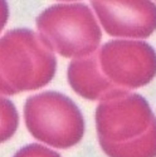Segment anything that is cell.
Returning a JSON list of instances; mask_svg holds the SVG:
<instances>
[{
  "mask_svg": "<svg viewBox=\"0 0 156 157\" xmlns=\"http://www.w3.org/2000/svg\"><path fill=\"white\" fill-rule=\"evenodd\" d=\"M68 82L89 101H110L149 84L155 77V50L145 42L111 40L88 57L73 59Z\"/></svg>",
  "mask_w": 156,
  "mask_h": 157,
  "instance_id": "6da1fadb",
  "label": "cell"
},
{
  "mask_svg": "<svg viewBox=\"0 0 156 157\" xmlns=\"http://www.w3.org/2000/svg\"><path fill=\"white\" fill-rule=\"evenodd\" d=\"M95 118L99 146L108 157H155V117L142 96L103 101Z\"/></svg>",
  "mask_w": 156,
  "mask_h": 157,
  "instance_id": "7a4b0ae2",
  "label": "cell"
},
{
  "mask_svg": "<svg viewBox=\"0 0 156 157\" xmlns=\"http://www.w3.org/2000/svg\"><path fill=\"white\" fill-rule=\"evenodd\" d=\"M57 58L38 33L13 29L0 38V94L14 96L47 86Z\"/></svg>",
  "mask_w": 156,
  "mask_h": 157,
  "instance_id": "3957f363",
  "label": "cell"
},
{
  "mask_svg": "<svg viewBox=\"0 0 156 157\" xmlns=\"http://www.w3.org/2000/svg\"><path fill=\"white\" fill-rule=\"evenodd\" d=\"M38 34L47 47L64 58H83L98 49L102 30L87 5L60 3L43 10L35 19Z\"/></svg>",
  "mask_w": 156,
  "mask_h": 157,
  "instance_id": "277c9868",
  "label": "cell"
},
{
  "mask_svg": "<svg viewBox=\"0 0 156 157\" xmlns=\"http://www.w3.org/2000/svg\"><path fill=\"white\" fill-rule=\"evenodd\" d=\"M24 121L30 135L56 148L76 146L84 135V118L77 104L60 92L30 96L24 104Z\"/></svg>",
  "mask_w": 156,
  "mask_h": 157,
  "instance_id": "5b68a950",
  "label": "cell"
},
{
  "mask_svg": "<svg viewBox=\"0 0 156 157\" xmlns=\"http://www.w3.org/2000/svg\"><path fill=\"white\" fill-rule=\"evenodd\" d=\"M105 32L111 36L144 39L155 30V5L137 0L91 2Z\"/></svg>",
  "mask_w": 156,
  "mask_h": 157,
  "instance_id": "8992f818",
  "label": "cell"
},
{
  "mask_svg": "<svg viewBox=\"0 0 156 157\" xmlns=\"http://www.w3.org/2000/svg\"><path fill=\"white\" fill-rule=\"evenodd\" d=\"M19 124V114L11 101L0 96V143L15 135Z\"/></svg>",
  "mask_w": 156,
  "mask_h": 157,
  "instance_id": "52a82bcc",
  "label": "cell"
},
{
  "mask_svg": "<svg viewBox=\"0 0 156 157\" xmlns=\"http://www.w3.org/2000/svg\"><path fill=\"white\" fill-rule=\"evenodd\" d=\"M13 157H62V156L48 147L38 145V143H30V145L20 148Z\"/></svg>",
  "mask_w": 156,
  "mask_h": 157,
  "instance_id": "ba28073f",
  "label": "cell"
},
{
  "mask_svg": "<svg viewBox=\"0 0 156 157\" xmlns=\"http://www.w3.org/2000/svg\"><path fill=\"white\" fill-rule=\"evenodd\" d=\"M9 19V6L6 2L0 0V33L5 28V25Z\"/></svg>",
  "mask_w": 156,
  "mask_h": 157,
  "instance_id": "9c48e42d",
  "label": "cell"
}]
</instances>
